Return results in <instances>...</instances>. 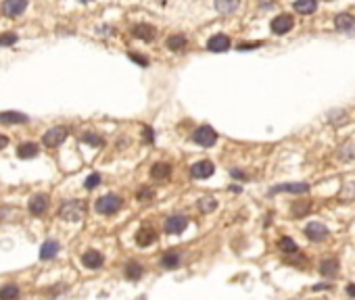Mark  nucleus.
<instances>
[{
	"mask_svg": "<svg viewBox=\"0 0 355 300\" xmlns=\"http://www.w3.org/2000/svg\"><path fill=\"white\" fill-rule=\"evenodd\" d=\"M318 269H320V275H324V278H335V275H339L341 265H339L337 257H326V259L320 261Z\"/></svg>",
	"mask_w": 355,
	"mask_h": 300,
	"instance_id": "nucleus-14",
	"label": "nucleus"
},
{
	"mask_svg": "<svg viewBox=\"0 0 355 300\" xmlns=\"http://www.w3.org/2000/svg\"><path fill=\"white\" fill-rule=\"evenodd\" d=\"M238 7H240V0H215V9L224 15L234 13Z\"/></svg>",
	"mask_w": 355,
	"mask_h": 300,
	"instance_id": "nucleus-28",
	"label": "nucleus"
},
{
	"mask_svg": "<svg viewBox=\"0 0 355 300\" xmlns=\"http://www.w3.org/2000/svg\"><path fill=\"white\" fill-rule=\"evenodd\" d=\"M98 183H100V175H98V173H92V175H88V177H86L84 188H86V190H94V188L98 186Z\"/></svg>",
	"mask_w": 355,
	"mask_h": 300,
	"instance_id": "nucleus-34",
	"label": "nucleus"
},
{
	"mask_svg": "<svg viewBox=\"0 0 355 300\" xmlns=\"http://www.w3.org/2000/svg\"><path fill=\"white\" fill-rule=\"evenodd\" d=\"M312 290H314V292H320V290H330V284H316Z\"/></svg>",
	"mask_w": 355,
	"mask_h": 300,
	"instance_id": "nucleus-43",
	"label": "nucleus"
},
{
	"mask_svg": "<svg viewBox=\"0 0 355 300\" xmlns=\"http://www.w3.org/2000/svg\"><path fill=\"white\" fill-rule=\"evenodd\" d=\"M98 32L103 36H111V34H113V28H98Z\"/></svg>",
	"mask_w": 355,
	"mask_h": 300,
	"instance_id": "nucleus-45",
	"label": "nucleus"
},
{
	"mask_svg": "<svg viewBox=\"0 0 355 300\" xmlns=\"http://www.w3.org/2000/svg\"><path fill=\"white\" fill-rule=\"evenodd\" d=\"M335 28L341 34H355V17L349 13H341L335 17Z\"/></svg>",
	"mask_w": 355,
	"mask_h": 300,
	"instance_id": "nucleus-15",
	"label": "nucleus"
},
{
	"mask_svg": "<svg viewBox=\"0 0 355 300\" xmlns=\"http://www.w3.org/2000/svg\"><path fill=\"white\" fill-rule=\"evenodd\" d=\"M192 140H194L198 146H203V148H211V146L217 142V133H215L213 127L203 125V127H196V129H194Z\"/></svg>",
	"mask_w": 355,
	"mask_h": 300,
	"instance_id": "nucleus-4",
	"label": "nucleus"
},
{
	"mask_svg": "<svg viewBox=\"0 0 355 300\" xmlns=\"http://www.w3.org/2000/svg\"><path fill=\"white\" fill-rule=\"evenodd\" d=\"M28 121H30V117L26 113H19V111H3L0 113V123L15 125V123H28Z\"/></svg>",
	"mask_w": 355,
	"mask_h": 300,
	"instance_id": "nucleus-19",
	"label": "nucleus"
},
{
	"mask_svg": "<svg viewBox=\"0 0 355 300\" xmlns=\"http://www.w3.org/2000/svg\"><path fill=\"white\" fill-rule=\"evenodd\" d=\"M165 46H167L169 50H173V52H182V50H186L188 40H186V36H182V34H173V36L167 38Z\"/></svg>",
	"mask_w": 355,
	"mask_h": 300,
	"instance_id": "nucleus-22",
	"label": "nucleus"
},
{
	"mask_svg": "<svg viewBox=\"0 0 355 300\" xmlns=\"http://www.w3.org/2000/svg\"><path fill=\"white\" fill-rule=\"evenodd\" d=\"M159 234H157V229H155L153 225H142L138 232H136V244L146 248V246H153L155 242H157Z\"/></svg>",
	"mask_w": 355,
	"mask_h": 300,
	"instance_id": "nucleus-7",
	"label": "nucleus"
},
{
	"mask_svg": "<svg viewBox=\"0 0 355 300\" xmlns=\"http://www.w3.org/2000/svg\"><path fill=\"white\" fill-rule=\"evenodd\" d=\"M347 294H349L351 298H355V284H349V286H347Z\"/></svg>",
	"mask_w": 355,
	"mask_h": 300,
	"instance_id": "nucleus-46",
	"label": "nucleus"
},
{
	"mask_svg": "<svg viewBox=\"0 0 355 300\" xmlns=\"http://www.w3.org/2000/svg\"><path fill=\"white\" fill-rule=\"evenodd\" d=\"M343 119H345V113L343 111H337V113H330L328 115V121L330 123H341Z\"/></svg>",
	"mask_w": 355,
	"mask_h": 300,
	"instance_id": "nucleus-38",
	"label": "nucleus"
},
{
	"mask_svg": "<svg viewBox=\"0 0 355 300\" xmlns=\"http://www.w3.org/2000/svg\"><path fill=\"white\" fill-rule=\"evenodd\" d=\"M207 50L211 52H228L230 50V38L226 34H215L207 42Z\"/></svg>",
	"mask_w": 355,
	"mask_h": 300,
	"instance_id": "nucleus-11",
	"label": "nucleus"
},
{
	"mask_svg": "<svg viewBox=\"0 0 355 300\" xmlns=\"http://www.w3.org/2000/svg\"><path fill=\"white\" fill-rule=\"evenodd\" d=\"M82 3H92V0H82Z\"/></svg>",
	"mask_w": 355,
	"mask_h": 300,
	"instance_id": "nucleus-48",
	"label": "nucleus"
},
{
	"mask_svg": "<svg viewBox=\"0 0 355 300\" xmlns=\"http://www.w3.org/2000/svg\"><path fill=\"white\" fill-rule=\"evenodd\" d=\"M19 298V286L17 284H5L0 288V300H17Z\"/></svg>",
	"mask_w": 355,
	"mask_h": 300,
	"instance_id": "nucleus-29",
	"label": "nucleus"
},
{
	"mask_svg": "<svg viewBox=\"0 0 355 300\" xmlns=\"http://www.w3.org/2000/svg\"><path fill=\"white\" fill-rule=\"evenodd\" d=\"M136 198H138L140 202H148V200L155 198V190H153V188H140L138 194H136Z\"/></svg>",
	"mask_w": 355,
	"mask_h": 300,
	"instance_id": "nucleus-35",
	"label": "nucleus"
},
{
	"mask_svg": "<svg viewBox=\"0 0 355 300\" xmlns=\"http://www.w3.org/2000/svg\"><path fill=\"white\" fill-rule=\"evenodd\" d=\"M65 138H67V129L65 127H53V129H48L46 133H44L42 142L46 148H57V146H61V142L65 140Z\"/></svg>",
	"mask_w": 355,
	"mask_h": 300,
	"instance_id": "nucleus-8",
	"label": "nucleus"
},
{
	"mask_svg": "<svg viewBox=\"0 0 355 300\" xmlns=\"http://www.w3.org/2000/svg\"><path fill=\"white\" fill-rule=\"evenodd\" d=\"M46 209H48V196H46V194H36V196H32V200H30V213H32V215L40 217V215L46 213Z\"/></svg>",
	"mask_w": 355,
	"mask_h": 300,
	"instance_id": "nucleus-18",
	"label": "nucleus"
},
{
	"mask_svg": "<svg viewBox=\"0 0 355 300\" xmlns=\"http://www.w3.org/2000/svg\"><path fill=\"white\" fill-rule=\"evenodd\" d=\"M261 46V42H242V44H238L236 48L238 50H251V48H259Z\"/></svg>",
	"mask_w": 355,
	"mask_h": 300,
	"instance_id": "nucleus-39",
	"label": "nucleus"
},
{
	"mask_svg": "<svg viewBox=\"0 0 355 300\" xmlns=\"http://www.w3.org/2000/svg\"><path fill=\"white\" fill-rule=\"evenodd\" d=\"M182 252H178V250H167L165 255L161 257L159 265L161 269H167V271H175V269H180L182 267Z\"/></svg>",
	"mask_w": 355,
	"mask_h": 300,
	"instance_id": "nucleus-10",
	"label": "nucleus"
},
{
	"mask_svg": "<svg viewBox=\"0 0 355 300\" xmlns=\"http://www.w3.org/2000/svg\"><path fill=\"white\" fill-rule=\"evenodd\" d=\"M13 215V209H11V206H0V221H3V219H9Z\"/></svg>",
	"mask_w": 355,
	"mask_h": 300,
	"instance_id": "nucleus-41",
	"label": "nucleus"
},
{
	"mask_svg": "<svg viewBox=\"0 0 355 300\" xmlns=\"http://www.w3.org/2000/svg\"><path fill=\"white\" fill-rule=\"evenodd\" d=\"M82 265L86 269H90V271H96V269H100L105 265V257L100 255L98 250L90 248V250H86L84 255H82Z\"/></svg>",
	"mask_w": 355,
	"mask_h": 300,
	"instance_id": "nucleus-9",
	"label": "nucleus"
},
{
	"mask_svg": "<svg viewBox=\"0 0 355 300\" xmlns=\"http://www.w3.org/2000/svg\"><path fill=\"white\" fill-rule=\"evenodd\" d=\"M142 273H144V267H142L138 261H130V263H125V267H123V275H125L130 282L140 280Z\"/></svg>",
	"mask_w": 355,
	"mask_h": 300,
	"instance_id": "nucleus-21",
	"label": "nucleus"
},
{
	"mask_svg": "<svg viewBox=\"0 0 355 300\" xmlns=\"http://www.w3.org/2000/svg\"><path fill=\"white\" fill-rule=\"evenodd\" d=\"M240 190H242V188H240V186H232V188H230V192H236V194H238V192H240Z\"/></svg>",
	"mask_w": 355,
	"mask_h": 300,
	"instance_id": "nucleus-47",
	"label": "nucleus"
},
{
	"mask_svg": "<svg viewBox=\"0 0 355 300\" xmlns=\"http://www.w3.org/2000/svg\"><path fill=\"white\" fill-rule=\"evenodd\" d=\"M196 209L201 211L203 215H209V213H213L217 209V200L213 196H201V198H198V202H196Z\"/></svg>",
	"mask_w": 355,
	"mask_h": 300,
	"instance_id": "nucleus-25",
	"label": "nucleus"
},
{
	"mask_svg": "<svg viewBox=\"0 0 355 300\" xmlns=\"http://www.w3.org/2000/svg\"><path fill=\"white\" fill-rule=\"evenodd\" d=\"M309 211H312V200H295L291 204V215L293 219H301L305 217Z\"/></svg>",
	"mask_w": 355,
	"mask_h": 300,
	"instance_id": "nucleus-23",
	"label": "nucleus"
},
{
	"mask_svg": "<svg viewBox=\"0 0 355 300\" xmlns=\"http://www.w3.org/2000/svg\"><path fill=\"white\" fill-rule=\"evenodd\" d=\"M7 144H9V138L7 135H0V150L7 148Z\"/></svg>",
	"mask_w": 355,
	"mask_h": 300,
	"instance_id": "nucleus-44",
	"label": "nucleus"
},
{
	"mask_svg": "<svg viewBox=\"0 0 355 300\" xmlns=\"http://www.w3.org/2000/svg\"><path fill=\"white\" fill-rule=\"evenodd\" d=\"M171 175V165L167 163H155L150 167V177L153 179H167Z\"/></svg>",
	"mask_w": 355,
	"mask_h": 300,
	"instance_id": "nucleus-26",
	"label": "nucleus"
},
{
	"mask_svg": "<svg viewBox=\"0 0 355 300\" xmlns=\"http://www.w3.org/2000/svg\"><path fill=\"white\" fill-rule=\"evenodd\" d=\"M303 234L309 242H326L330 238V229L320 223V221H312V223H307L305 229H303Z\"/></svg>",
	"mask_w": 355,
	"mask_h": 300,
	"instance_id": "nucleus-3",
	"label": "nucleus"
},
{
	"mask_svg": "<svg viewBox=\"0 0 355 300\" xmlns=\"http://www.w3.org/2000/svg\"><path fill=\"white\" fill-rule=\"evenodd\" d=\"M293 25H295V19L288 15V13H282V15H278V17L272 19V32L276 36H284L286 32L293 30Z\"/></svg>",
	"mask_w": 355,
	"mask_h": 300,
	"instance_id": "nucleus-6",
	"label": "nucleus"
},
{
	"mask_svg": "<svg viewBox=\"0 0 355 300\" xmlns=\"http://www.w3.org/2000/svg\"><path fill=\"white\" fill-rule=\"evenodd\" d=\"M38 152H40V150H38V146H36L34 142L21 144V146L17 148V156H19V158H34Z\"/></svg>",
	"mask_w": 355,
	"mask_h": 300,
	"instance_id": "nucleus-30",
	"label": "nucleus"
},
{
	"mask_svg": "<svg viewBox=\"0 0 355 300\" xmlns=\"http://www.w3.org/2000/svg\"><path fill=\"white\" fill-rule=\"evenodd\" d=\"M138 300H144V298H138Z\"/></svg>",
	"mask_w": 355,
	"mask_h": 300,
	"instance_id": "nucleus-49",
	"label": "nucleus"
},
{
	"mask_svg": "<svg viewBox=\"0 0 355 300\" xmlns=\"http://www.w3.org/2000/svg\"><path fill=\"white\" fill-rule=\"evenodd\" d=\"M59 250H61V246H59L57 240H46L40 246V259L42 261H50V259H55L59 255Z\"/></svg>",
	"mask_w": 355,
	"mask_h": 300,
	"instance_id": "nucleus-20",
	"label": "nucleus"
},
{
	"mask_svg": "<svg viewBox=\"0 0 355 300\" xmlns=\"http://www.w3.org/2000/svg\"><path fill=\"white\" fill-rule=\"evenodd\" d=\"M82 142L90 144V146H103V144H105L103 138H100V135H96V133H92V131H86V133L82 135Z\"/></svg>",
	"mask_w": 355,
	"mask_h": 300,
	"instance_id": "nucleus-31",
	"label": "nucleus"
},
{
	"mask_svg": "<svg viewBox=\"0 0 355 300\" xmlns=\"http://www.w3.org/2000/svg\"><path fill=\"white\" fill-rule=\"evenodd\" d=\"M130 61L138 63L140 67H148V59H146V57H142V54H134V52H130Z\"/></svg>",
	"mask_w": 355,
	"mask_h": 300,
	"instance_id": "nucleus-37",
	"label": "nucleus"
},
{
	"mask_svg": "<svg viewBox=\"0 0 355 300\" xmlns=\"http://www.w3.org/2000/svg\"><path fill=\"white\" fill-rule=\"evenodd\" d=\"M144 140H146V142H153V140H155V131H153L150 127H144Z\"/></svg>",
	"mask_w": 355,
	"mask_h": 300,
	"instance_id": "nucleus-42",
	"label": "nucleus"
},
{
	"mask_svg": "<svg viewBox=\"0 0 355 300\" xmlns=\"http://www.w3.org/2000/svg\"><path fill=\"white\" fill-rule=\"evenodd\" d=\"M132 36L138 38V40H144V42H153L155 36H157V30L148 23H138V25L132 28Z\"/></svg>",
	"mask_w": 355,
	"mask_h": 300,
	"instance_id": "nucleus-17",
	"label": "nucleus"
},
{
	"mask_svg": "<svg viewBox=\"0 0 355 300\" xmlns=\"http://www.w3.org/2000/svg\"><path fill=\"white\" fill-rule=\"evenodd\" d=\"M59 217L65 221H82L86 217V202L82 200H67L61 204Z\"/></svg>",
	"mask_w": 355,
	"mask_h": 300,
	"instance_id": "nucleus-1",
	"label": "nucleus"
},
{
	"mask_svg": "<svg viewBox=\"0 0 355 300\" xmlns=\"http://www.w3.org/2000/svg\"><path fill=\"white\" fill-rule=\"evenodd\" d=\"M121 206H123L121 196H117V194H105V196H100L96 200V213H100V215H115V213H119Z\"/></svg>",
	"mask_w": 355,
	"mask_h": 300,
	"instance_id": "nucleus-2",
	"label": "nucleus"
},
{
	"mask_svg": "<svg viewBox=\"0 0 355 300\" xmlns=\"http://www.w3.org/2000/svg\"><path fill=\"white\" fill-rule=\"evenodd\" d=\"M339 156H341L343 160H351V158H355V146H353V144H343L341 150H339Z\"/></svg>",
	"mask_w": 355,
	"mask_h": 300,
	"instance_id": "nucleus-33",
	"label": "nucleus"
},
{
	"mask_svg": "<svg viewBox=\"0 0 355 300\" xmlns=\"http://www.w3.org/2000/svg\"><path fill=\"white\" fill-rule=\"evenodd\" d=\"M15 42H17V34H11V32L0 34V46H13Z\"/></svg>",
	"mask_w": 355,
	"mask_h": 300,
	"instance_id": "nucleus-36",
	"label": "nucleus"
},
{
	"mask_svg": "<svg viewBox=\"0 0 355 300\" xmlns=\"http://www.w3.org/2000/svg\"><path fill=\"white\" fill-rule=\"evenodd\" d=\"M286 265H293V267H297V269H305V265H307V259H305V257H301L299 252H297V255H288V259H286Z\"/></svg>",
	"mask_w": 355,
	"mask_h": 300,
	"instance_id": "nucleus-32",
	"label": "nucleus"
},
{
	"mask_svg": "<svg viewBox=\"0 0 355 300\" xmlns=\"http://www.w3.org/2000/svg\"><path fill=\"white\" fill-rule=\"evenodd\" d=\"M28 9V0H5L3 3V15L5 17H17Z\"/></svg>",
	"mask_w": 355,
	"mask_h": 300,
	"instance_id": "nucleus-16",
	"label": "nucleus"
},
{
	"mask_svg": "<svg viewBox=\"0 0 355 300\" xmlns=\"http://www.w3.org/2000/svg\"><path fill=\"white\" fill-rule=\"evenodd\" d=\"M276 246H278L280 252H284V255H297V252H299V246H297V242L291 236H282Z\"/></svg>",
	"mask_w": 355,
	"mask_h": 300,
	"instance_id": "nucleus-24",
	"label": "nucleus"
},
{
	"mask_svg": "<svg viewBox=\"0 0 355 300\" xmlns=\"http://www.w3.org/2000/svg\"><path fill=\"white\" fill-rule=\"evenodd\" d=\"M230 175H232L234 179H240V181H245V179H249V175H247L245 171H240V169H230Z\"/></svg>",
	"mask_w": 355,
	"mask_h": 300,
	"instance_id": "nucleus-40",
	"label": "nucleus"
},
{
	"mask_svg": "<svg viewBox=\"0 0 355 300\" xmlns=\"http://www.w3.org/2000/svg\"><path fill=\"white\" fill-rule=\"evenodd\" d=\"M213 171H215V167H213L211 160H198V163H194L190 167V175L194 179H207L213 175Z\"/></svg>",
	"mask_w": 355,
	"mask_h": 300,
	"instance_id": "nucleus-13",
	"label": "nucleus"
},
{
	"mask_svg": "<svg viewBox=\"0 0 355 300\" xmlns=\"http://www.w3.org/2000/svg\"><path fill=\"white\" fill-rule=\"evenodd\" d=\"M280 192H288V194H307V192H309V183H305V181H293V183H280V186L272 188V194H280Z\"/></svg>",
	"mask_w": 355,
	"mask_h": 300,
	"instance_id": "nucleus-12",
	"label": "nucleus"
},
{
	"mask_svg": "<svg viewBox=\"0 0 355 300\" xmlns=\"http://www.w3.org/2000/svg\"><path fill=\"white\" fill-rule=\"evenodd\" d=\"M295 11L301 15H312L318 9V0H295Z\"/></svg>",
	"mask_w": 355,
	"mask_h": 300,
	"instance_id": "nucleus-27",
	"label": "nucleus"
},
{
	"mask_svg": "<svg viewBox=\"0 0 355 300\" xmlns=\"http://www.w3.org/2000/svg\"><path fill=\"white\" fill-rule=\"evenodd\" d=\"M188 223H190V219L186 217V215H182V213H178V215H171V217H167L165 219V234H169V236H180L184 229L188 227Z\"/></svg>",
	"mask_w": 355,
	"mask_h": 300,
	"instance_id": "nucleus-5",
	"label": "nucleus"
}]
</instances>
